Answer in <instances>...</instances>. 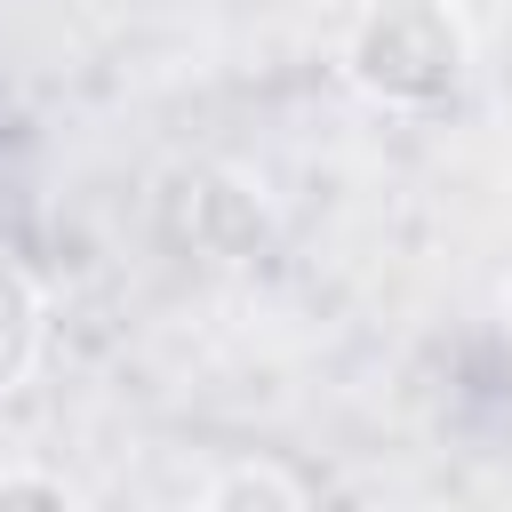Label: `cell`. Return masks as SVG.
Instances as JSON below:
<instances>
[{"mask_svg": "<svg viewBox=\"0 0 512 512\" xmlns=\"http://www.w3.org/2000/svg\"><path fill=\"white\" fill-rule=\"evenodd\" d=\"M336 72L376 112H448L472 88V24L456 0H360Z\"/></svg>", "mask_w": 512, "mask_h": 512, "instance_id": "obj_1", "label": "cell"}, {"mask_svg": "<svg viewBox=\"0 0 512 512\" xmlns=\"http://www.w3.org/2000/svg\"><path fill=\"white\" fill-rule=\"evenodd\" d=\"M160 232L200 264H248L272 248V192L232 160H192L160 192Z\"/></svg>", "mask_w": 512, "mask_h": 512, "instance_id": "obj_2", "label": "cell"}, {"mask_svg": "<svg viewBox=\"0 0 512 512\" xmlns=\"http://www.w3.org/2000/svg\"><path fill=\"white\" fill-rule=\"evenodd\" d=\"M40 352H48V288H40V272L0 240V400L32 384Z\"/></svg>", "mask_w": 512, "mask_h": 512, "instance_id": "obj_3", "label": "cell"}, {"mask_svg": "<svg viewBox=\"0 0 512 512\" xmlns=\"http://www.w3.org/2000/svg\"><path fill=\"white\" fill-rule=\"evenodd\" d=\"M304 504H312V488L288 464H256V456L216 464L200 480V512H304Z\"/></svg>", "mask_w": 512, "mask_h": 512, "instance_id": "obj_4", "label": "cell"}, {"mask_svg": "<svg viewBox=\"0 0 512 512\" xmlns=\"http://www.w3.org/2000/svg\"><path fill=\"white\" fill-rule=\"evenodd\" d=\"M16 504H32V512H72V504H80V488H72L64 472L8 464V472H0V512H16Z\"/></svg>", "mask_w": 512, "mask_h": 512, "instance_id": "obj_5", "label": "cell"}, {"mask_svg": "<svg viewBox=\"0 0 512 512\" xmlns=\"http://www.w3.org/2000/svg\"><path fill=\"white\" fill-rule=\"evenodd\" d=\"M504 328H512V280H504Z\"/></svg>", "mask_w": 512, "mask_h": 512, "instance_id": "obj_6", "label": "cell"}]
</instances>
